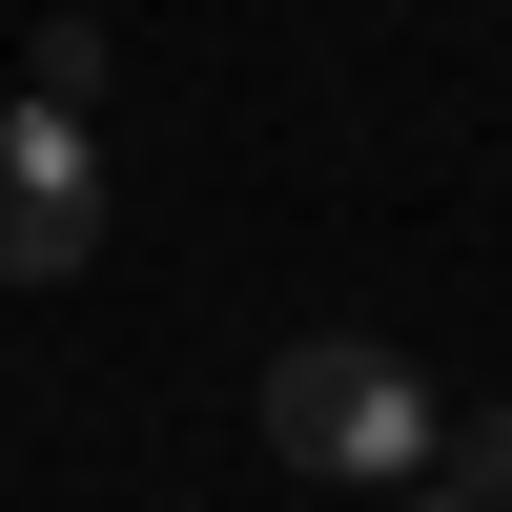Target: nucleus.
<instances>
[{
    "mask_svg": "<svg viewBox=\"0 0 512 512\" xmlns=\"http://www.w3.org/2000/svg\"><path fill=\"white\" fill-rule=\"evenodd\" d=\"M267 451H287V472H308V492H431V369H410V349H369V328H308V349H287L267 369Z\"/></svg>",
    "mask_w": 512,
    "mask_h": 512,
    "instance_id": "nucleus-1",
    "label": "nucleus"
},
{
    "mask_svg": "<svg viewBox=\"0 0 512 512\" xmlns=\"http://www.w3.org/2000/svg\"><path fill=\"white\" fill-rule=\"evenodd\" d=\"M103 267V144L62 103H0V287H82Z\"/></svg>",
    "mask_w": 512,
    "mask_h": 512,
    "instance_id": "nucleus-2",
    "label": "nucleus"
},
{
    "mask_svg": "<svg viewBox=\"0 0 512 512\" xmlns=\"http://www.w3.org/2000/svg\"><path fill=\"white\" fill-rule=\"evenodd\" d=\"M431 472H451V492H472V512H512V410H472V431H451V451H431Z\"/></svg>",
    "mask_w": 512,
    "mask_h": 512,
    "instance_id": "nucleus-3",
    "label": "nucleus"
},
{
    "mask_svg": "<svg viewBox=\"0 0 512 512\" xmlns=\"http://www.w3.org/2000/svg\"><path fill=\"white\" fill-rule=\"evenodd\" d=\"M410 512H472V492H451V472H431V492H410Z\"/></svg>",
    "mask_w": 512,
    "mask_h": 512,
    "instance_id": "nucleus-4",
    "label": "nucleus"
}]
</instances>
